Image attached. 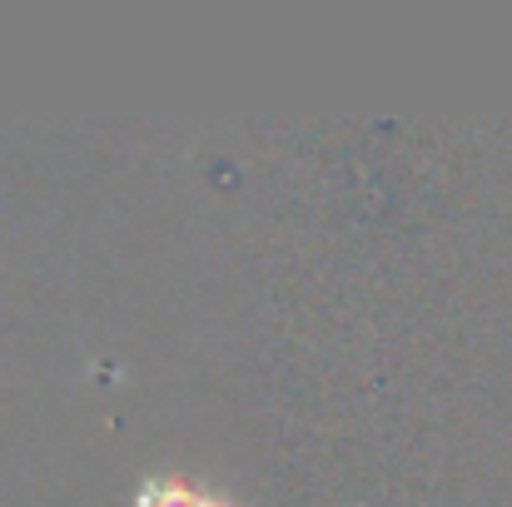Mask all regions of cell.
<instances>
[{
  "label": "cell",
  "mask_w": 512,
  "mask_h": 507,
  "mask_svg": "<svg viewBox=\"0 0 512 507\" xmlns=\"http://www.w3.org/2000/svg\"><path fill=\"white\" fill-rule=\"evenodd\" d=\"M140 507H224L219 498H204L184 483H145L140 488Z\"/></svg>",
  "instance_id": "1"
}]
</instances>
